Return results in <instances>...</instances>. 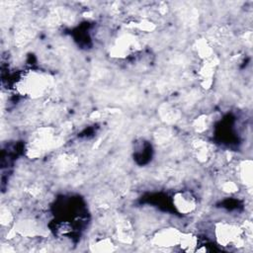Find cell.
<instances>
[{"label": "cell", "mask_w": 253, "mask_h": 253, "mask_svg": "<svg viewBox=\"0 0 253 253\" xmlns=\"http://www.w3.org/2000/svg\"><path fill=\"white\" fill-rule=\"evenodd\" d=\"M214 238L218 245L222 247H242L249 237L244 228L228 221H219L214 224Z\"/></svg>", "instance_id": "cell-2"}, {"label": "cell", "mask_w": 253, "mask_h": 253, "mask_svg": "<svg viewBox=\"0 0 253 253\" xmlns=\"http://www.w3.org/2000/svg\"><path fill=\"white\" fill-rule=\"evenodd\" d=\"M210 122H211V119L209 116H207V115L201 116V117H199V119L195 120L194 127L198 132H203L208 128Z\"/></svg>", "instance_id": "cell-10"}, {"label": "cell", "mask_w": 253, "mask_h": 253, "mask_svg": "<svg viewBox=\"0 0 253 253\" xmlns=\"http://www.w3.org/2000/svg\"><path fill=\"white\" fill-rule=\"evenodd\" d=\"M236 174L240 183H242L248 188H251L252 180H253L252 160L245 159L240 161L236 167Z\"/></svg>", "instance_id": "cell-7"}, {"label": "cell", "mask_w": 253, "mask_h": 253, "mask_svg": "<svg viewBox=\"0 0 253 253\" xmlns=\"http://www.w3.org/2000/svg\"><path fill=\"white\" fill-rule=\"evenodd\" d=\"M58 137L55 135V131L51 127H42L38 129L33 135L30 141L29 152L31 156L37 157L42 153L52 149L56 146Z\"/></svg>", "instance_id": "cell-3"}, {"label": "cell", "mask_w": 253, "mask_h": 253, "mask_svg": "<svg viewBox=\"0 0 253 253\" xmlns=\"http://www.w3.org/2000/svg\"><path fill=\"white\" fill-rule=\"evenodd\" d=\"M93 247L94 251H100V252H106V251H113L115 250V245L112 242L111 239L107 238V237H102L100 239L95 240V242L93 243V245H91Z\"/></svg>", "instance_id": "cell-9"}, {"label": "cell", "mask_w": 253, "mask_h": 253, "mask_svg": "<svg viewBox=\"0 0 253 253\" xmlns=\"http://www.w3.org/2000/svg\"><path fill=\"white\" fill-rule=\"evenodd\" d=\"M50 84V79L47 75L37 70L24 72L17 80L16 88L23 96L31 98H39L43 96Z\"/></svg>", "instance_id": "cell-1"}, {"label": "cell", "mask_w": 253, "mask_h": 253, "mask_svg": "<svg viewBox=\"0 0 253 253\" xmlns=\"http://www.w3.org/2000/svg\"><path fill=\"white\" fill-rule=\"evenodd\" d=\"M178 246L181 248L182 251H185V252L197 251L199 246V237L192 232H187V233L182 232L181 239Z\"/></svg>", "instance_id": "cell-8"}, {"label": "cell", "mask_w": 253, "mask_h": 253, "mask_svg": "<svg viewBox=\"0 0 253 253\" xmlns=\"http://www.w3.org/2000/svg\"><path fill=\"white\" fill-rule=\"evenodd\" d=\"M191 148L194 156L200 162H207L211 158L212 149L208 141L202 138H197L192 141Z\"/></svg>", "instance_id": "cell-6"}, {"label": "cell", "mask_w": 253, "mask_h": 253, "mask_svg": "<svg viewBox=\"0 0 253 253\" xmlns=\"http://www.w3.org/2000/svg\"><path fill=\"white\" fill-rule=\"evenodd\" d=\"M221 189L225 193H235L238 190V186L233 181H225L221 185Z\"/></svg>", "instance_id": "cell-11"}, {"label": "cell", "mask_w": 253, "mask_h": 253, "mask_svg": "<svg viewBox=\"0 0 253 253\" xmlns=\"http://www.w3.org/2000/svg\"><path fill=\"white\" fill-rule=\"evenodd\" d=\"M182 232L175 227H163L156 230L150 239V242L153 246L159 248H171L178 246L181 239Z\"/></svg>", "instance_id": "cell-4"}, {"label": "cell", "mask_w": 253, "mask_h": 253, "mask_svg": "<svg viewBox=\"0 0 253 253\" xmlns=\"http://www.w3.org/2000/svg\"><path fill=\"white\" fill-rule=\"evenodd\" d=\"M172 203L175 210L181 214H191L198 206L194 194L187 190L176 192L172 197Z\"/></svg>", "instance_id": "cell-5"}]
</instances>
